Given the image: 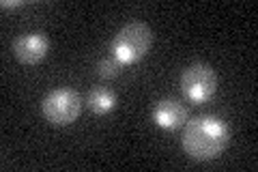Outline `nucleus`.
Returning a JSON list of instances; mask_svg holds the SVG:
<instances>
[{
	"mask_svg": "<svg viewBox=\"0 0 258 172\" xmlns=\"http://www.w3.org/2000/svg\"><path fill=\"white\" fill-rule=\"evenodd\" d=\"M230 127L222 117L215 114H198L187 119L183 127L181 146L187 157L196 161H211L228 149Z\"/></svg>",
	"mask_w": 258,
	"mask_h": 172,
	"instance_id": "f257e3e1",
	"label": "nucleus"
},
{
	"mask_svg": "<svg viewBox=\"0 0 258 172\" xmlns=\"http://www.w3.org/2000/svg\"><path fill=\"white\" fill-rule=\"evenodd\" d=\"M153 30L147 22H129L112 39V56L120 65H136L151 52Z\"/></svg>",
	"mask_w": 258,
	"mask_h": 172,
	"instance_id": "f03ea898",
	"label": "nucleus"
},
{
	"mask_svg": "<svg viewBox=\"0 0 258 172\" xmlns=\"http://www.w3.org/2000/svg\"><path fill=\"white\" fill-rule=\"evenodd\" d=\"M82 114V97L74 88H54L41 99V117L54 127H67Z\"/></svg>",
	"mask_w": 258,
	"mask_h": 172,
	"instance_id": "7ed1b4c3",
	"label": "nucleus"
},
{
	"mask_svg": "<svg viewBox=\"0 0 258 172\" xmlns=\"http://www.w3.org/2000/svg\"><path fill=\"white\" fill-rule=\"evenodd\" d=\"M181 91L191 103H207L217 93V73L207 63H191L181 73Z\"/></svg>",
	"mask_w": 258,
	"mask_h": 172,
	"instance_id": "20e7f679",
	"label": "nucleus"
},
{
	"mask_svg": "<svg viewBox=\"0 0 258 172\" xmlns=\"http://www.w3.org/2000/svg\"><path fill=\"white\" fill-rule=\"evenodd\" d=\"M47 50H50V41H47L45 32H39V30L24 32V35H20L13 41V56L22 65L41 63L47 56Z\"/></svg>",
	"mask_w": 258,
	"mask_h": 172,
	"instance_id": "39448f33",
	"label": "nucleus"
},
{
	"mask_svg": "<svg viewBox=\"0 0 258 172\" xmlns=\"http://www.w3.org/2000/svg\"><path fill=\"white\" fill-rule=\"evenodd\" d=\"M187 119H189L187 108L179 99H172V97L157 101L155 108H153V121H155V125L161 129H168V132L179 129L181 125L187 123Z\"/></svg>",
	"mask_w": 258,
	"mask_h": 172,
	"instance_id": "423d86ee",
	"label": "nucleus"
},
{
	"mask_svg": "<svg viewBox=\"0 0 258 172\" xmlns=\"http://www.w3.org/2000/svg\"><path fill=\"white\" fill-rule=\"evenodd\" d=\"M86 105L97 117H106V114H110L116 108V93H112L110 88H103V86L93 88V91L88 93Z\"/></svg>",
	"mask_w": 258,
	"mask_h": 172,
	"instance_id": "0eeeda50",
	"label": "nucleus"
},
{
	"mask_svg": "<svg viewBox=\"0 0 258 172\" xmlns=\"http://www.w3.org/2000/svg\"><path fill=\"white\" fill-rule=\"evenodd\" d=\"M120 67H123V65H120L114 56H112V59H103V61H99V65H97V73H99L101 78H116L118 76V71H120Z\"/></svg>",
	"mask_w": 258,
	"mask_h": 172,
	"instance_id": "6e6552de",
	"label": "nucleus"
},
{
	"mask_svg": "<svg viewBox=\"0 0 258 172\" xmlns=\"http://www.w3.org/2000/svg\"><path fill=\"white\" fill-rule=\"evenodd\" d=\"M24 3L22 0H5L3 3V9H15V7H22Z\"/></svg>",
	"mask_w": 258,
	"mask_h": 172,
	"instance_id": "1a4fd4ad",
	"label": "nucleus"
}]
</instances>
